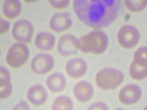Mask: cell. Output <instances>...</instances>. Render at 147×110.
<instances>
[{
	"instance_id": "1",
	"label": "cell",
	"mask_w": 147,
	"mask_h": 110,
	"mask_svg": "<svg viewBox=\"0 0 147 110\" xmlns=\"http://www.w3.org/2000/svg\"><path fill=\"white\" fill-rule=\"evenodd\" d=\"M74 13L86 26L102 29L113 23L122 8L120 0H74Z\"/></svg>"
},
{
	"instance_id": "2",
	"label": "cell",
	"mask_w": 147,
	"mask_h": 110,
	"mask_svg": "<svg viewBox=\"0 0 147 110\" xmlns=\"http://www.w3.org/2000/svg\"><path fill=\"white\" fill-rule=\"evenodd\" d=\"M108 46V38L102 31H93L79 40V49L85 54L99 55Z\"/></svg>"
},
{
	"instance_id": "3",
	"label": "cell",
	"mask_w": 147,
	"mask_h": 110,
	"mask_svg": "<svg viewBox=\"0 0 147 110\" xmlns=\"http://www.w3.org/2000/svg\"><path fill=\"white\" fill-rule=\"evenodd\" d=\"M124 81L121 71L115 68H105L99 70L95 77L97 86L103 90H113L119 87Z\"/></svg>"
},
{
	"instance_id": "4",
	"label": "cell",
	"mask_w": 147,
	"mask_h": 110,
	"mask_svg": "<svg viewBox=\"0 0 147 110\" xmlns=\"http://www.w3.org/2000/svg\"><path fill=\"white\" fill-rule=\"evenodd\" d=\"M29 57V49L26 45L21 43L15 44L7 51L6 62L13 68H19L25 64Z\"/></svg>"
},
{
	"instance_id": "5",
	"label": "cell",
	"mask_w": 147,
	"mask_h": 110,
	"mask_svg": "<svg viewBox=\"0 0 147 110\" xmlns=\"http://www.w3.org/2000/svg\"><path fill=\"white\" fill-rule=\"evenodd\" d=\"M119 44L126 49H131L137 46L140 40V33L138 29L132 25L121 27L117 35Z\"/></svg>"
},
{
	"instance_id": "6",
	"label": "cell",
	"mask_w": 147,
	"mask_h": 110,
	"mask_svg": "<svg viewBox=\"0 0 147 110\" xmlns=\"http://www.w3.org/2000/svg\"><path fill=\"white\" fill-rule=\"evenodd\" d=\"M34 32L33 26L29 21L21 19L14 23L12 35L13 38L21 44H29L32 40Z\"/></svg>"
},
{
	"instance_id": "7",
	"label": "cell",
	"mask_w": 147,
	"mask_h": 110,
	"mask_svg": "<svg viewBox=\"0 0 147 110\" xmlns=\"http://www.w3.org/2000/svg\"><path fill=\"white\" fill-rule=\"evenodd\" d=\"M54 60L48 54H40L34 57L30 64V68L33 73L38 75H44L53 69Z\"/></svg>"
},
{
	"instance_id": "8",
	"label": "cell",
	"mask_w": 147,
	"mask_h": 110,
	"mask_svg": "<svg viewBox=\"0 0 147 110\" xmlns=\"http://www.w3.org/2000/svg\"><path fill=\"white\" fill-rule=\"evenodd\" d=\"M142 91L136 85L129 84L124 86L119 93V99L124 105H132L140 100Z\"/></svg>"
},
{
	"instance_id": "9",
	"label": "cell",
	"mask_w": 147,
	"mask_h": 110,
	"mask_svg": "<svg viewBox=\"0 0 147 110\" xmlns=\"http://www.w3.org/2000/svg\"><path fill=\"white\" fill-rule=\"evenodd\" d=\"M57 52L63 57H69L75 54L79 49V40L71 35L60 37L57 44Z\"/></svg>"
},
{
	"instance_id": "10",
	"label": "cell",
	"mask_w": 147,
	"mask_h": 110,
	"mask_svg": "<svg viewBox=\"0 0 147 110\" xmlns=\"http://www.w3.org/2000/svg\"><path fill=\"white\" fill-rule=\"evenodd\" d=\"M72 23L73 22L70 14L67 13H55L51 18L49 27L54 32L60 33L71 28Z\"/></svg>"
},
{
	"instance_id": "11",
	"label": "cell",
	"mask_w": 147,
	"mask_h": 110,
	"mask_svg": "<svg viewBox=\"0 0 147 110\" xmlns=\"http://www.w3.org/2000/svg\"><path fill=\"white\" fill-rule=\"evenodd\" d=\"M87 64L82 59H72L65 65V72L72 78H80L84 76L87 71Z\"/></svg>"
},
{
	"instance_id": "12",
	"label": "cell",
	"mask_w": 147,
	"mask_h": 110,
	"mask_svg": "<svg viewBox=\"0 0 147 110\" xmlns=\"http://www.w3.org/2000/svg\"><path fill=\"white\" fill-rule=\"evenodd\" d=\"M48 98V93L43 86L35 85L27 90V99L35 107L44 105Z\"/></svg>"
},
{
	"instance_id": "13",
	"label": "cell",
	"mask_w": 147,
	"mask_h": 110,
	"mask_svg": "<svg viewBox=\"0 0 147 110\" xmlns=\"http://www.w3.org/2000/svg\"><path fill=\"white\" fill-rule=\"evenodd\" d=\"M94 94L93 86L86 81L77 82L74 87V95L80 103H85L91 99Z\"/></svg>"
},
{
	"instance_id": "14",
	"label": "cell",
	"mask_w": 147,
	"mask_h": 110,
	"mask_svg": "<svg viewBox=\"0 0 147 110\" xmlns=\"http://www.w3.org/2000/svg\"><path fill=\"white\" fill-rule=\"evenodd\" d=\"M48 89L53 93H58L62 92L66 86V80L63 74L54 73L49 76L46 81Z\"/></svg>"
},
{
	"instance_id": "15",
	"label": "cell",
	"mask_w": 147,
	"mask_h": 110,
	"mask_svg": "<svg viewBox=\"0 0 147 110\" xmlns=\"http://www.w3.org/2000/svg\"><path fill=\"white\" fill-rule=\"evenodd\" d=\"M55 36L49 32H39L35 38V46L41 51L52 50L55 46Z\"/></svg>"
},
{
	"instance_id": "16",
	"label": "cell",
	"mask_w": 147,
	"mask_h": 110,
	"mask_svg": "<svg viewBox=\"0 0 147 110\" xmlns=\"http://www.w3.org/2000/svg\"><path fill=\"white\" fill-rule=\"evenodd\" d=\"M12 85L10 82V73L5 67L0 68V98L7 99L12 93Z\"/></svg>"
},
{
	"instance_id": "17",
	"label": "cell",
	"mask_w": 147,
	"mask_h": 110,
	"mask_svg": "<svg viewBox=\"0 0 147 110\" xmlns=\"http://www.w3.org/2000/svg\"><path fill=\"white\" fill-rule=\"evenodd\" d=\"M2 12L8 19H15L21 14L22 4L18 0H6L2 5Z\"/></svg>"
},
{
	"instance_id": "18",
	"label": "cell",
	"mask_w": 147,
	"mask_h": 110,
	"mask_svg": "<svg viewBox=\"0 0 147 110\" xmlns=\"http://www.w3.org/2000/svg\"><path fill=\"white\" fill-rule=\"evenodd\" d=\"M73 108L72 100L66 95H60L56 98L52 105L53 110H71Z\"/></svg>"
},
{
	"instance_id": "19",
	"label": "cell",
	"mask_w": 147,
	"mask_h": 110,
	"mask_svg": "<svg viewBox=\"0 0 147 110\" xmlns=\"http://www.w3.org/2000/svg\"><path fill=\"white\" fill-rule=\"evenodd\" d=\"M129 75L135 80L141 81L145 79L147 76V66H142L132 62L129 69Z\"/></svg>"
},
{
	"instance_id": "20",
	"label": "cell",
	"mask_w": 147,
	"mask_h": 110,
	"mask_svg": "<svg viewBox=\"0 0 147 110\" xmlns=\"http://www.w3.org/2000/svg\"><path fill=\"white\" fill-rule=\"evenodd\" d=\"M124 3L129 10L133 13H139L146 7V0H124Z\"/></svg>"
},
{
	"instance_id": "21",
	"label": "cell",
	"mask_w": 147,
	"mask_h": 110,
	"mask_svg": "<svg viewBox=\"0 0 147 110\" xmlns=\"http://www.w3.org/2000/svg\"><path fill=\"white\" fill-rule=\"evenodd\" d=\"M147 48L146 46L140 47L135 52L133 62L139 65L147 66Z\"/></svg>"
},
{
	"instance_id": "22",
	"label": "cell",
	"mask_w": 147,
	"mask_h": 110,
	"mask_svg": "<svg viewBox=\"0 0 147 110\" xmlns=\"http://www.w3.org/2000/svg\"><path fill=\"white\" fill-rule=\"evenodd\" d=\"M69 0H49V3L52 7L58 10H62L68 7L69 5Z\"/></svg>"
},
{
	"instance_id": "23",
	"label": "cell",
	"mask_w": 147,
	"mask_h": 110,
	"mask_svg": "<svg viewBox=\"0 0 147 110\" xmlns=\"http://www.w3.org/2000/svg\"><path fill=\"white\" fill-rule=\"evenodd\" d=\"M10 22L1 18V21H0V32H1L0 33H1V35L6 33L10 29Z\"/></svg>"
},
{
	"instance_id": "24",
	"label": "cell",
	"mask_w": 147,
	"mask_h": 110,
	"mask_svg": "<svg viewBox=\"0 0 147 110\" xmlns=\"http://www.w3.org/2000/svg\"><path fill=\"white\" fill-rule=\"evenodd\" d=\"M88 109H101V110H107L108 109V107L105 103L102 102H97L94 103L93 105L90 106Z\"/></svg>"
},
{
	"instance_id": "25",
	"label": "cell",
	"mask_w": 147,
	"mask_h": 110,
	"mask_svg": "<svg viewBox=\"0 0 147 110\" xmlns=\"http://www.w3.org/2000/svg\"><path fill=\"white\" fill-rule=\"evenodd\" d=\"M13 109H30V107L25 101H22L16 106Z\"/></svg>"
}]
</instances>
